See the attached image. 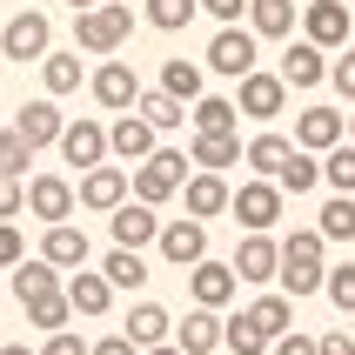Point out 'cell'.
Returning <instances> with one entry per match:
<instances>
[{
    "label": "cell",
    "mask_w": 355,
    "mask_h": 355,
    "mask_svg": "<svg viewBox=\"0 0 355 355\" xmlns=\"http://www.w3.org/2000/svg\"><path fill=\"white\" fill-rule=\"evenodd\" d=\"M282 295H322V282H329V241L322 228H295V235H282Z\"/></svg>",
    "instance_id": "cell-1"
},
{
    "label": "cell",
    "mask_w": 355,
    "mask_h": 355,
    "mask_svg": "<svg viewBox=\"0 0 355 355\" xmlns=\"http://www.w3.org/2000/svg\"><path fill=\"white\" fill-rule=\"evenodd\" d=\"M201 60H208V74L241 80V74H255V67H261V34H255V27H241V20H235V27H215V40H208V54H201Z\"/></svg>",
    "instance_id": "cell-2"
},
{
    "label": "cell",
    "mask_w": 355,
    "mask_h": 355,
    "mask_svg": "<svg viewBox=\"0 0 355 355\" xmlns=\"http://www.w3.org/2000/svg\"><path fill=\"white\" fill-rule=\"evenodd\" d=\"M188 175H195V161L181 155V148H155V155L135 168V195L161 208V201H175L181 188H188Z\"/></svg>",
    "instance_id": "cell-3"
},
{
    "label": "cell",
    "mask_w": 355,
    "mask_h": 355,
    "mask_svg": "<svg viewBox=\"0 0 355 355\" xmlns=\"http://www.w3.org/2000/svg\"><path fill=\"white\" fill-rule=\"evenodd\" d=\"M135 34V7H80L74 14V47L80 54H114Z\"/></svg>",
    "instance_id": "cell-4"
},
{
    "label": "cell",
    "mask_w": 355,
    "mask_h": 355,
    "mask_svg": "<svg viewBox=\"0 0 355 355\" xmlns=\"http://www.w3.org/2000/svg\"><path fill=\"white\" fill-rule=\"evenodd\" d=\"M235 275L248 282V288H268V282L282 275V241L268 235V228H241V241H235Z\"/></svg>",
    "instance_id": "cell-5"
},
{
    "label": "cell",
    "mask_w": 355,
    "mask_h": 355,
    "mask_svg": "<svg viewBox=\"0 0 355 355\" xmlns=\"http://www.w3.org/2000/svg\"><path fill=\"white\" fill-rule=\"evenodd\" d=\"M0 54L20 60V67H27V60H47L54 54V20L47 14H14L7 27H0Z\"/></svg>",
    "instance_id": "cell-6"
},
{
    "label": "cell",
    "mask_w": 355,
    "mask_h": 355,
    "mask_svg": "<svg viewBox=\"0 0 355 355\" xmlns=\"http://www.w3.org/2000/svg\"><path fill=\"white\" fill-rule=\"evenodd\" d=\"M80 208V188L67 175H34L27 181V215L40 221V228H54V221H74Z\"/></svg>",
    "instance_id": "cell-7"
},
{
    "label": "cell",
    "mask_w": 355,
    "mask_h": 355,
    "mask_svg": "<svg viewBox=\"0 0 355 355\" xmlns=\"http://www.w3.org/2000/svg\"><path fill=\"white\" fill-rule=\"evenodd\" d=\"M228 215L241 221V228H275L282 221V181H268V175H248L235 188V208Z\"/></svg>",
    "instance_id": "cell-8"
},
{
    "label": "cell",
    "mask_w": 355,
    "mask_h": 355,
    "mask_svg": "<svg viewBox=\"0 0 355 355\" xmlns=\"http://www.w3.org/2000/svg\"><path fill=\"white\" fill-rule=\"evenodd\" d=\"M235 107H241L248 121H275L282 107H288V80H282V74H268V67L241 74V80H235Z\"/></svg>",
    "instance_id": "cell-9"
},
{
    "label": "cell",
    "mask_w": 355,
    "mask_h": 355,
    "mask_svg": "<svg viewBox=\"0 0 355 355\" xmlns=\"http://www.w3.org/2000/svg\"><path fill=\"white\" fill-rule=\"evenodd\" d=\"M155 141H161V128L141 114V107L114 114V128H107V148H114V161H128V168H141V161L155 155Z\"/></svg>",
    "instance_id": "cell-10"
},
{
    "label": "cell",
    "mask_w": 355,
    "mask_h": 355,
    "mask_svg": "<svg viewBox=\"0 0 355 355\" xmlns=\"http://www.w3.org/2000/svg\"><path fill=\"white\" fill-rule=\"evenodd\" d=\"M128 195H135V168H107L101 161V168L80 175V208H94V215H114Z\"/></svg>",
    "instance_id": "cell-11"
},
{
    "label": "cell",
    "mask_w": 355,
    "mask_h": 355,
    "mask_svg": "<svg viewBox=\"0 0 355 355\" xmlns=\"http://www.w3.org/2000/svg\"><path fill=\"white\" fill-rule=\"evenodd\" d=\"M188 295H195L201 309H228V302L241 295V275H235V261H208V255H201L195 268H188Z\"/></svg>",
    "instance_id": "cell-12"
},
{
    "label": "cell",
    "mask_w": 355,
    "mask_h": 355,
    "mask_svg": "<svg viewBox=\"0 0 355 355\" xmlns=\"http://www.w3.org/2000/svg\"><path fill=\"white\" fill-rule=\"evenodd\" d=\"M114 155V148H107V128H101V121H67V135H60V161H67V168H80V175H87V168H101V161Z\"/></svg>",
    "instance_id": "cell-13"
},
{
    "label": "cell",
    "mask_w": 355,
    "mask_h": 355,
    "mask_svg": "<svg viewBox=\"0 0 355 355\" xmlns=\"http://www.w3.org/2000/svg\"><path fill=\"white\" fill-rule=\"evenodd\" d=\"M336 141H349V114H342V107H302L295 114V148L329 155Z\"/></svg>",
    "instance_id": "cell-14"
},
{
    "label": "cell",
    "mask_w": 355,
    "mask_h": 355,
    "mask_svg": "<svg viewBox=\"0 0 355 355\" xmlns=\"http://www.w3.org/2000/svg\"><path fill=\"white\" fill-rule=\"evenodd\" d=\"M155 248H161L168 268H195V261L208 255V221H195V215H188V221H168Z\"/></svg>",
    "instance_id": "cell-15"
},
{
    "label": "cell",
    "mask_w": 355,
    "mask_h": 355,
    "mask_svg": "<svg viewBox=\"0 0 355 355\" xmlns=\"http://www.w3.org/2000/svg\"><path fill=\"white\" fill-rule=\"evenodd\" d=\"M349 14H355L349 0H315V7H302V34L336 54V47H349Z\"/></svg>",
    "instance_id": "cell-16"
},
{
    "label": "cell",
    "mask_w": 355,
    "mask_h": 355,
    "mask_svg": "<svg viewBox=\"0 0 355 355\" xmlns=\"http://www.w3.org/2000/svg\"><path fill=\"white\" fill-rule=\"evenodd\" d=\"M87 87H94V101L107 107V114H128V107L141 101V80H135V67H128V60H101Z\"/></svg>",
    "instance_id": "cell-17"
},
{
    "label": "cell",
    "mask_w": 355,
    "mask_h": 355,
    "mask_svg": "<svg viewBox=\"0 0 355 355\" xmlns=\"http://www.w3.org/2000/svg\"><path fill=\"white\" fill-rule=\"evenodd\" d=\"M161 228H168V221L155 215V201H141V195H128L114 208V241L121 248H148V241H161Z\"/></svg>",
    "instance_id": "cell-18"
},
{
    "label": "cell",
    "mask_w": 355,
    "mask_h": 355,
    "mask_svg": "<svg viewBox=\"0 0 355 355\" xmlns=\"http://www.w3.org/2000/svg\"><path fill=\"white\" fill-rule=\"evenodd\" d=\"M181 195H188V215H195V221H215V215H228V208H235V188H228L215 168H195Z\"/></svg>",
    "instance_id": "cell-19"
},
{
    "label": "cell",
    "mask_w": 355,
    "mask_h": 355,
    "mask_svg": "<svg viewBox=\"0 0 355 355\" xmlns=\"http://www.w3.org/2000/svg\"><path fill=\"white\" fill-rule=\"evenodd\" d=\"M329 47H315V40L302 34V40H288V54H282V80H288V87H322V80H329Z\"/></svg>",
    "instance_id": "cell-20"
},
{
    "label": "cell",
    "mask_w": 355,
    "mask_h": 355,
    "mask_svg": "<svg viewBox=\"0 0 355 355\" xmlns=\"http://www.w3.org/2000/svg\"><path fill=\"white\" fill-rule=\"evenodd\" d=\"M14 128L34 141V148H60V135H67V114H60V101H54V94H40V101H27V107L14 114Z\"/></svg>",
    "instance_id": "cell-21"
},
{
    "label": "cell",
    "mask_w": 355,
    "mask_h": 355,
    "mask_svg": "<svg viewBox=\"0 0 355 355\" xmlns=\"http://www.w3.org/2000/svg\"><path fill=\"white\" fill-rule=\"evenodd\" d=\"M175 342H181L188 355H215L221 342H228V315H221V309H201V302H195V309H188V322L175 329Z\"/></svg>",
    "instance_id": "cell-22"
},
{
    "label": "cell",
    "mask_w": 355,
    "mask_h": 355,
    "mask_svg": "<svg viewBox=\"0 0 355 355\" xmlns=\"http://www.w3.org/2000/svg\"><path fill=\"white\" fill-rule=\"evenodd\" d=\"M40 255L54 261V268H87V228H74V221H54L47 235H40Z\"/></svg>",
    "instance_id": "cell-23"
},
{
    "label": "cell",
    "mask_w": 355,
    "mask_h": 355,
    "mask_svg": "<svg viewBox=\"0 0 355 355\" xmlns=\"http://www.w3.org/2000/svg\"><path fill=\"white\" fill-rule=\"evenodd\" d=\"M121 329H128V342H135V349H155V342H175V322H168V309H161V302H135Z\"/></svg>",
    "instance_id": "cell-24"
},
{
    "label": "cell",
    "mask_w": 355,
    "mask_h": 355,
    "mask_svg": "<svg viewBox=\"0 0 355 355\" xmlns=\"http://www.w3.org/2000/svg\"><path fill=\"white\" fill-rule=\"evenodd\" d=\"M295 20H302L295 0H248V27L261 40H295Z\"/></svg>",
    "instance_id": "cell-25"
},
{
    "label": "cell",
    "mask_w": 355,
    "mask_h": 355,
    "mask_svg": "<svg viewBox=\"0 0 355 355\" xmlns=\"http://www.w3.org/2000/svg\"><path fill=\"white\" fill-rule=\"evenodd\" d=\"M188 128H195V135H241V107L228 94H201L195 107H188Z\"/></svg>",
    "instance_id": "cell-26"
},
{
    "label": "cell",
    "mask_w": 355,
    "mask_h": 355,
    "mask_svg": "<svg viewBox=\"0 0 355 355\" xmlns=\"http://www.w3.org/2000/svg\"><path fill=\"white\" fill-rule=\"evenodd\" d=\"M67 302H74V315H107V309H114V282L107 275H87V268H74V275H67Z\"/></svg>",
    "instance_id": "cell-27"
},
{
    "label": "cell",
    "mask_w": 355,
    "mask_h": 355,
    "mask_svg": "<svg viewBox=\"0 0 355 355\" xmlns=\"http://www.w3.org/2000/svg\"><path fill=\"white\" fill-rule=\"evenodd\" d=\"M161 87L195 107V101L208 94V60H161Z\"/></svg>",
    "instance_id": "cell-28"
},
{
    "label": "cell",
    "mask_w": 355,
    "mask_h": 355,
    "mask_svg": "<svg viewBox=\"0 0 355 355\" xmlns=\"http://www.w3.org/2000/svg\"><path fill=\"white\" fill-rule=\"evenodd\" d=\"M288 155H295V141H288V135H255L248 148H241V168H255V175L275 181L282 168H288Z\"/></svg>",
    "instance_id": "cell-29"
},
{
    "label": "cell",
    "mask_w": 355,
    "mask_h": 355,
    "mask_svg": "<svg viewBox=\"0 0 355 355\" xmlns=\"http://www.w3.org/2000/svg\"><path fill=\"white\" fill-rule=\"evenodd\" d=\"M54 288H67V268H54L47 255H34V261H20V268H14V295H20V302L54 295Z\"/></svg>",
    "instance_id": "cell-30"
},
{
    "label": "cell",
    "mask_w": 355,
    "mask_h": 355,
    "mask_svg": "<svg viewBox=\"0 0 355 355\" xmlns=\"http://www.w3.org/2000/svg\"><path fill=\"white\" fill-rule=\"evenodd\" d=\"M141 114L155 121L161 135H175V128H188V101H175L168 87H141V101H135Z\"/></svg>",
    "instance_id": "cell-31"
},
{
    "label": "cell",
    "mask_w": 355,
    "mask_h": 355,
    "mask_svg": "<svg viewBox=\"0 0 355 355\" xmlns=\"http://www.w3.org/2000/svg\"><path fill=\"white\" fill-rule=\"evenodd\" d=\"M248 322H255L261 336H288L295 329V295H255L248 302Z\"/></svg>",
    "instance_id": "cell-32"
},
{
    "label": "cell",
    "mask_w": 355,
    "mask_h": 355,
    "mask_svg": "<svg viewBox=\"0 0 355 355\" xmlns=\"http://www.w3.org/2000/svg\"><path fill=\"white\" fill-rule=\"evenodd\" d=\"M188 161H195V168H235L241 161V135H195V148H188Z\"/></svg>",
    "instance_id": "cell-33"
},
{
    "label": "cell",
    "mask_w": 355,
    "mask_h": 355,
    "mask_svg": "<svg viewBox=\"0 0 355 355\" xmlns=\"http://www.w3.org/2000/svg\"><path fill=\"white\" fill-rule=\"evenodd\" d=\"M282 195H315L322 188V155H309V148H295V155H288V168H282Z\"/></svg>",
    "instance_id": "cell-34"
},
{
    "label": "cell",
    "mask_w": 355,
    "mask_h": 355,
    "mask_svg": "<svg viewBox=\"0 0 355 355\" xmlns=\"http://www.w3.org/2000/svg\"><path fill=\"white\" fill-rule=\"evenodd\" d=\"M101 275L114 282V288H141V282H148V261H141V248H107V255H101Z\"/></svg>",
    "instance_id": "cell-35"
},
{
    "label": "cell",
    "mask_w": 355,
    "mask_h": 355,
    "mask_svg": "<svg viewBox=\"0 0 355 355\" xmlns=\"http://www.w3.org/2000/svg\"><path fill=\"white\" fill-rule=\"evenodd\" d=\"M315 228H322V241H355V195H329Z\"/></svg>",
    "instance_id": "cell-36"
},
{
    "label": "cell",
    "mask_w": 355,
    "mask_h": 355,
    "mask_svg": "<svg viewBox=\"0 0 355 355\" xmlns=\"http://www.w3.org/2000/svg\"><path fill=\"white\" fill-rule=\"evenodd\" d=\"M20 309H27V322H34V329H47V336L74 322V302H67V288H54V295H34V302H20Z\"/></svg>",
    "instance_id": "cell-37"
},
{
    "label": "cell",
    "mask_w": 355,
    "mask_h": 355,
    "mask_svg": "<svg viewBox=\"0 0 355 355\" xmlns=\"http://www.w3.org/2000/svg\"><path fill=\"white\" fill-rule=\"evenodd\" d=\"M141 14H148V27H155V34H181V27L201 14V0H148Z\"/></svg>",
    "instance_id": "cell-38"
},
{
    "label": "cell",
    "mask_w": 355,
    "mask_h": 355,
    "mask_svg": "<svg viewBox=\"0 0 355 355\" xmlns=\"http://www.w3.org/2000/svg\"><path fill=\"white\" fill-rule=\"evenodd\" d=\"M40 80H47V94H74V87H80V47H74V54H47V60H40Z\"/></svg>",
    "instance_id": "cell-39"
},
{
    "label": "cell",
    "mask_w": 355,
    "mask_h": 355,
    "mask_svg": "<svg viewBox=\"0 0 355 355\" xmlns=\"http://www.w3.org/2000/svg\"><path fill=\"white\" fill-rule=\"evenodd\" d=\"M221 349H228V355H268L275 336H261L255 322H248V309H241V315H228V342H221Z\"/></svg>",
    "instance_id": "cell-40"
},
{
    "label": "cell",
    "mask_w": 355,
    "mask_h": 355,
    "mask_svg": "<svg viewBox=\"0 0 355 355\" xmlns=\"http://www.w3.org/2000/svg\"><path fill=\"white\" fill-rule=\"evenodd\" d=\"M322 181H329L336 195H355V141H336V148L322 155Z\"/></svg>",
    "instance_id": "cell-41"
},
{
    "label": "cell",
    "mask_w": 355,
    "mask_h": 355,
    "mask_svg": "<svg viewBox=\"0 0 355 355\" xmlns=\"http://www.w3.org/2000/svg\"><path fill=\"white\" fill-rule=\"evenodd\" d=\"M34 141L20 135V128H0V175H27V168H34Z\"/></svg>",
    "instance_id": "cell-42"
},
{
    "label": "cell",
    "mask_w": 355,
    "mask_h": 355,
    "mask_svg": "<svg viewBox=\"0 0 355 355\" xmlns=\"http://www.w3.org/2000/svg\"><path fill=\"white\" fill-rule=\"evenodd\" d=\"M322 295L336 302L342 315H355V261H336V268H329V282H322Z\"/></svg>",
    "instance_id": "cell-43"
},
{
    "label": "cell",
    "mask_w": 355,
    "mask_h": 355,
    "mask_svg": "<svg viewBox=\"0 0 355 355\" xmlns=\"http://www.w3.org/2000/svg\"><path fill=\"white\" fill-rule=\"evenodd\" d=\"M329 87L355 107V47H336V60H329Z\"/></svg>",
    "instance_id": "cell-44"
},
{
    "label": "cell",
    "mask_w": 355,
    "mask_h": 355,
    "mask_svg": "<svg viewBox=\"0 0 355 355\" xmlns=\"http://www.w3.org/2000/svg\"><path fill=\"white\" fill-rule=\"evenodd\" d=\"M14 215H27V181L0 175V221H14Z\"/></svg>",
    "instance_id": "cell-45"
},
{
    "label": "cell",
    "mask_w": 355,
    "mask_h": 355,
    "mask_svg": "<svg viewBox=\"0 0 355 355\" xmlns=\"http://www.w3.org/2000/svg\"><path fill=\"white\" fill-rule=\"evenodd\" d=\"M201 14L221 20V27H235V20H248V0H201Z\"/></svg>",
    "instance_id": "cell-46"
},
{
    "label": "cell",
    "mask_w": 355,
    "mask_h": 355,
    "mask_svg": "<svg viewBox=\"0 0 355 355\" xmlns=\"http://www.w3.org/2000/svg\"><path fill=\"white\" fill-rule=\"evenodd\" d=\"M268 355H322V342L302 336V329H288V336H275V349H268Z\"/></svg>",
    "instance_id": "cell-47"
},
{
    "label": "cell",
    "mask_w": 355,
    "mask_h": 355,
    "mask_svg": "<svg viewBox=\"0 0 355 355\" xmlns=\"http://www.w3.org/2000/svg\"><path fill=\"white\" fill-rule=\"evenodd\" d=\"M27 261V248H20V228L14 221H0V268H20Z\"/></svg>",
    "instance_id": "cell-48"
},
{
    "label": "cell",
    "mask_w": 355,
    "mask_h": 355,
    "mask_svg": "<svg viewBox=\"0 0 355 355\" xmlns=\"http://www.w3.org/2000/svg\"><path fill=\"white\" fill-rule=\"evenodd\" d=\"M40 355H94V349H87V342H80L74 329H54V336H47V349H40Z\"/></svg>",
    "instance_id": "cell-49"
},
{
    "label": "cell",
    "mask_w": 355,
    "mask_h": 355,
    "mask_svg": "<svg viewBox=\"0 0 355 355\" xmlns=\"http://www.w3.org/2000/svg\"><path fill=\"white\" fill-rule=\"evenodd\" d=\"M322 355H355V336L349 329H329V336H322Z\"/></svg>",
    "instance_id": "cell-50"
},
{
    "label": "cell",
    "mask_w": 355,
    "mask_h": 355,
    "mask_svg": "<svg viewBox=\"0 0 355 355\" xmlns=\"http://www.w3.org/2000/svg\"><path fill=\"white\" fill-rule=\"evenodd\" d=\"M94 355H141V349L128 342V329H121V336H101V342H94Z\"/></svg>",
    "instance_id": "cell-51"
},
{
    "label": "cell",
    "mask_w": 355,
    "mask_h": 355,
    "mask_svg": "<svg viewBox=\"0 0 355 355\" xmlns=\"http://www.w3.org/2000/svg\"><path fill=\"white\" fill-rule=\"evenodd\" d=\"M141 355H188L181 342H155V349H141Z\"/></svg>",
    "instance_id": "cell-52"
},
{
    "label": "cell",
    "mask_w": 355,
    "mask_h": 355,
    "mask_svg": "<svg viewBox=\"0 0 355 355\" xmlns=\"http://www.w3.org/2000/svg\"><path fill=\"white\" fill-rule=\"evenodd\" d=\"M0 355H40V349H27V342H7V349H0Z\"/></svg>",
    "instance_id": "cell-53"
},
{
    "label": "cell",
    "mask_w": 355,
    "mask_h": 355,
    "mask_svg": "<svg viewBox=\"0 0 355 355\" xmlns=\"http://www.w3.org/2000/svg\"><path fill=\"white\" fill-rule=\"evenodd\" d=\"M67 7H74V14H80V7H101V0H67Z\"/></svg>",
    "instance_id": "cell-54"
},
{
    "label": "cell",
    "mask_w": 355,
    "mask_h": 355,
    "mask_svg": "<svg viewBox=\"0 0 355 355\" xmlns=\"http://www.w3.org/2000/svg\"><path fill=\"white\" fill-rule=\"evenodd\" d=\"M349 141H355V114H349Z\"/></svg>",
    "instance_id": "cell-55"
},
{
    "label": "cell",
    "mask_w": 355,
    "mask_h": 355,
    "mask_svg": "<svg viewBox=\"0 0 355 355\" xmlns=\"http://www.w3.org/2000/svg\"><path fill=\"white\" fill-rule=\"evenodd\" d=\"M349 7H355V0H349Z\"/></svg>",
    "instance_id": "cell-56"
}]
</instances>
